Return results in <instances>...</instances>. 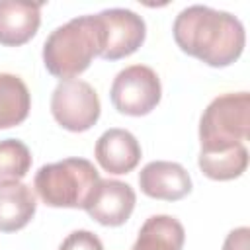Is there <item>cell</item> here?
Masks as SVG:
<instances>
[{
	"label": "cell",
	"mask_w": 250,
	"mask_h": 250,
	"mask_svg": "<svg viewBox=\"0 0 250 250\" xmlns=\"http://www.w3.org/2000/svg\"><path fill=\"white\" fill-rule=\"evenodd\" d=\"M139 188L152 199L178 201L191 191V178L178 162L154 160L139 172Z\"/></svg>",
	"instance_id": "9c48e42d"
},
{
	"label": "cell",
	"mask_w": 250,
	"mask_h": 250,
	"mask_svg": "<svg viewBox=\"0 0 250 250\" xmlns=\"http://www.w3.org/2000/svg\"><path fill=\"white\" fill-rule=\"evenodd\" d=\"M100 172L86 158H64L37 170L33 188L49 207L84 209L100 184Z\"/></svg>",
	"instance_id": "3957f363"
},
{
	"label": "cell",
	"mask_w": 250,
	"mask_h": 250,
	"mask_svg": "<svg viewBox=\"0 0 250 250\" xmlns=\"http://www.w3.org/2000/svg\"><path fill=\"white\" fill-rule=\"evenodd\" d=\"M59 250H104V244L90 230H74L61 242Z\"/></svg>",
	"instance_id": "e0dca14e"
},
{
	"label": "cell",
	"mask_w": 250,
	"mask_h": 250,
	"mask_svg": "<svg viewBox=\"0 0 250 250\" xmlns=\"http://www.w3.org/2000/svg\"><path fill=\"white\" fill-rule=\"evenodd\" d=\"M186 240L184 225L170 215L148 217L131 250H182Z\"/></svg>",
	"instance_id": "4fadbf2b"
},
{
	"label": "cell",
	"mask_w": 250,
	"mask_h": 250,
	"mask_svg": "<svg viewBox=\"0 0 250 250\" xmlns=\"http://www.w3.org/2000/svg\"><path fill=\"white\" fill-rule=\"evenodd\" d=\"M250 246V230L248 227H238L230 230L223 242V250H248Z\"/></svg>",
	"instance_id": "ac0fdd59"
},
{
	"label": "cell",
	"mask_w": 250,
	"mask_h": 250,
	"mask_svg": "<svg viewBox=\"0 0 250 250\" xmlns=\"http://www.w3.org/2000/svg\"><path fill=\"white\" fill-rule=\"evenodd\" d=\"M162 98L158 74L146 64H131L113 78L109 100L123 115L141 117L150 113Z\"/></svg>",
	"instance_id": "5b68a950"
},
{
	"label": "cell",
	"mask_w": 250,
	"mask_h": 250,
	"mask_svg": "<svg viewBox=\"0 0 250 250\" xmlns=\"http://www.w3.org/2000/svg\"><path fill=\"white\" fill-rule=\"evenodd\" d=\"M197 166L211 180H219V182L234 180L246 172L248 150H246L244 143H238L230 148L199 150Z\"/></svg>",
	"instance_id": "5bb4252c"
},
{
	"label": "cell",
	"mask_w": 250,
	"mask_h": 250,
	"mask_svg": "<svg viewBox=\"0 0 250 250\" xmlns=\"http://www.w3.org/2000/svg\"><path fill=\"white\" fill-rule=\"evenodd\" d=\"M104 25V61H119L133 55L146 37V23L145 20L127 8H109L98 14Z\"/></svg>",
	"instance_id": "52a82bcc"
},
{
	"label": "cell",
	"mask_w": 250,
	"mask_h": 250,
	"mask_svg": "<svg viewBox=\"0 0 250 250\" xmlns=\"http://www.w3.org/2000/svg\"><path fill=\"white\" fill-rule=\"evenodd\" d=\"M31 168V152L20 139L0 141V184L20 182Z\"/></svg>",
	"instance_id": "2e32d148"
},
{
	"label": "cell",
	"mask_w": 250,
	"mask_h": 250,
	"mask_svg": "<svg viewBox=\"0 0 250 250\" xmlns=\"http://www.w3.org/2000/svg\"><path fill=\"white\" fill-rule=\"evenodd\" d=\"M98 92L84 80H61L51 96V113L55 121L72 133L88 131L100 119Z\"/></svg>",
	"instance_id": "8992f818"
},
{
	"label": "cell",
	"mask_w": 250,
	"mask_h": 250,
	"mask_svg": "<svg viewBox=\"0 0 250 250\" xmlns=\"http://www.w3.org/2000/svg\"><path fill=\"white\" fill-rule=\"evenodd\" d=\"M250 137V94L217 96L199 119V150L230 148Z\"/></svg>",
	"instance_id": "277c9868"
},
{
	"label": "cell",
	"mask_w": 250,
	"mask_h": 250,
	"mask_svg": "<svg viewBox=\"0 0 250 250\" xmlns=\"http://www.w3.org/2000/svg\"><path fill=\"white\" fill-rule=\"evenodd\" d=\"M41 4L23 0H0V45L20 47L39 29Z\"/></svg>",
	"instance_id": "8fae6325"
},
{
	"label": "cell",
	"mask_w": 250,
	"mask_h": 250,
	"mask_svg": "<svg viewBox=\"0 0 250 250\" xmlns=\"http://www.w3.org/2000/svg\"><path fill=\"white\" fill-rule=\"evenodd\" d=\"M31 109V96L18 74L0 72V129L25 121Z\"/></svg>",
	"instance_id": "9a60e30c"
},
{
	"label": "cell",
	"mask_w": 250,
	"mask_h": 250,
	"mask_svg": "<svg viewBox=\"0 0 250 250\" xmlns=\"http://www.w3.org/2000/svg\"><path fill=\"white\" fill-rule=\"evenodd\" d=\"M172 35L184 53L215 68L238 61L246 43L244 25L236 16L201 4L188 6L176 16Z\"/></svg>",
	"instance_id": "6da1fadb"
},
{
	"label": "cell",
	"mask_w": 250,
	"mask_h": 250,
	"mask_svg": "<svg viewBox=\"0 0 250 250\" xmlns=\"http://www.w3.org/2000/svg\"><path fill=\"white\" fill-rule=\"evenodd\" d=\"M98 164L109 174H127L141 160V145L127 129L111 127L100 135L94 148Z\"/></svg>",
	"instance_id": "30bf717a"
},
{
	"label": "cell",
	"mask_w": 250,
	"mask_h": 250,
	"mask_svg": "<svg viewBox=\"0 0 250 250\" xmlns=\"http://www.w3.org/2000/svg\"><path fill=\"white\" fill-rule=\"evenodd\" d=\"M37 201L29 186L21 182L0 184V230H21L35 215Z\"/></svg>",
	"instance_id": "7c38bea8"
},
{
	"label": "cell",
	"mask_w": 250,
	"mask_h": 250,
	"mask_svg": "<svg viewBox=\"0 0 250 250\" xmlns=\"http://www.w3.org/2000/svg\"><path fill=\"white\" fill-rule=\"evenodd\" d=\"M105 43L104 25L98 14L78 16L55 27L43 43L45 68L62 80L82 74L102 55Z\"/></svg>",
	"instance_id": "7a4b0ae2"
},
{
	"label": "cell",
	"mask_w": 250,
	"mask_h": 250,
	"mask_svg": "<svg viewBox=\"0 0 250 250\" xmlns=\"http://www.w3.org/2000/svg\"><path fill=\"white\" fill-rule=\"evenodd\" d=\"M135 203L137 195L129 184L119 180H100L84 209L96 223L104 227H119L131 217Z\"/></svg>",
	"instance_id": "ba28073f"
}]
</instances>
